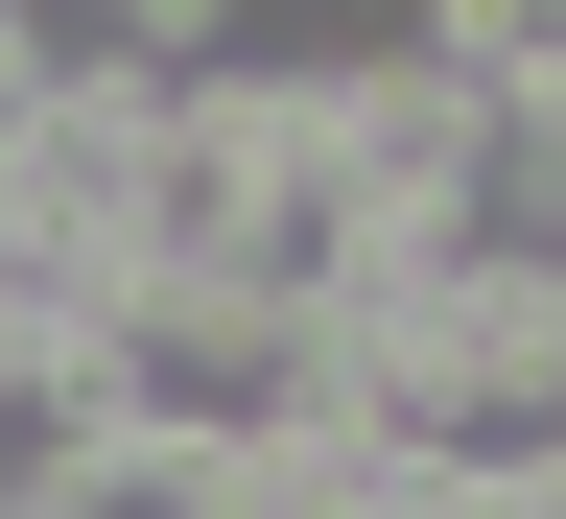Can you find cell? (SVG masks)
Masks as SVG:
<instances>
[{"label":"cell","mask_w":566,"mask_h":519,"mask_svg":"<svg viewBox=\"0 0 566 519\" xmlns=\"http://www.w3.org/2000/svg\"><path fill=\"white\" fill-rule=\"evenodd\" d=\"M424 519H566L543 473H449V496H424Z\"/></svg>","instance_id":"obj_4"},{"label":"cell","mask_w":566,"mask_h":519,"mask_svg":"<svg viewBox=\"0 0 566 519\" xmlns=\"http://www.w3.org/2000/svg\"><path fill=\"white\" fill-rule=\"evenodd\" d=\"M260 48V0H71V48L48 71H118V95H189V71H237Z\"/></svg>","instance_id":"obj_3"},{"label":"cell","mask_w":566,"mask_h":519,"mask_svg":"<svg viewBox=\"0 0 566 519\" xmlns=\"http://www.w3.org/2000/svg\"><path fill=\"white\" fill-rule=\"evenodd\" d=\"M307 71H331V189H354V212H449V189L495 166V71H449L424 24L307 48Z\"/></svg>","instance_id":"obj_1"},{"label":"cell","mask_w":566,"mask_h":519,"mask_svg":"<svg viewBox=\"0 0 566 519\" xmlns=\"http://www.w3.org/2000/svg\"><path fill=\"white\" fill-rule=\"evenodd\" d=\"M424 496H449V473H424L401 449V425H260V449H237V519H424Z\"/></svg>","instance_id":"obj_2"}]
</instances>
